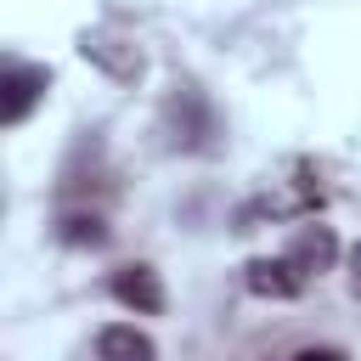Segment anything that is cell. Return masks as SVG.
Returning a JSON list of instances; mask_svg holds the SVG:
<instances>
[{
    "label": "cell",
    "instance_id": "cell-1",
    "mask_svg": "<svg viewBox=\"0 0 361 361\" xmlns=\"http://www.w3.org/2000/svg\"><path fill=\"white\" fill-rule=\"evenodd\" d=\"M113 299H118L124 310H135V316H158V310H164V282H158L152 265H118Z\"/></svg>",
    "mask_w": 361,
    "mask_h": 361
},
{
    "label": "cell",
    "instance_id": "cell-2",
    "mask_svg": "<svg viewBox=\"0 0 361 361\" xmlns=\"http://www.w3.org/2000/svg\"><path fill=\"white\" fill-rule=\"evenodd\" d=\"M288 259L299 265L305 282L322 276V271H333V259H338V237H333V226H299L293 243H288Z\"/></svg>",
    "mask_w": 361,
    "mask_h": 361
},
{
    "label": "cell",
    "instance_id": "cell-3",
    "mask_svg": "<svg viewBox=\"0 0 361 361\" xmlns=\"http://www.w3.org/2000/svg\"><path fill=\"white\" fill-rule=\"evenodd\" d=\"M96 361H158V350L135 322H107L96 333Z\"/></svg>",
    "mask_w": 361,
    "mask_h": 361
},
{
    "label": "cell",
    "instance_id": "cell-4",
    "mask_svg": "<svg viewBox=\"0 0 361 361\" xmlns=\"http://www.w3.org/2000/svg\"><path fill=\"white\" fill-rule=\"evenodd\" d=\"M248 288H254L259 299H293V293L305 288V276H299V265H293L288 254H276V259H254V265H248Z\"/></svg>",
    "mask_w": 361,
    "mask_h": 361
},
{
    "label": "cell",
    "instance_id": "cell-5",
    "mask_svg": "<svg viewBox=\"0 0 361 361\" xmlns=\"http://www.w3.org/2000/svg\"><path fill=\"white\" fill-rule=\"evenodd\" d=\"M6 73H11V102H6V118H11V124H23V113H28V102H34V90H45V68H28V62H11Z\"/></svg>",
    "mask_w": 361,
    "mask_h": 361
},
{
    "label": "cell",
    "instance_id": "cell-6",
    "mask_svg": "<svg viewBox=\"0 0 361 361\" xmlns=\"http://www.w3.org/2000/svg\"><path fill=\"white\" fill-rule=\"evenodd\" d=\"M350 288H355V299H361V243L350 248Z\"/></svg>",
    "mask_w": 361,
    "mask_h": 361
}]
</instances>
